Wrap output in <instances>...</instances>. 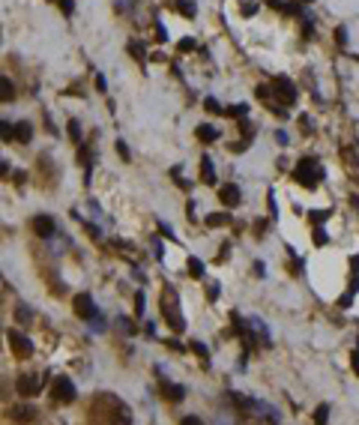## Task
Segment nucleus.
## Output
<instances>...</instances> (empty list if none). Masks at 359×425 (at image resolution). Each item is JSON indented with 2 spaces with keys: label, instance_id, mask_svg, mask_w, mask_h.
Returning a JSON list of instances; mask_svg holds the SVG:
<instances>
[{
  "label": "nucleus",
  "instance_id": "f257e3e1",
  "mask_svg": "<svg viewBox=\"0 0 359 425\" xmlns=\"http://www.w3.org/2000/svg\"><path fill=\"white\" fill-rule=\"evenodd\" d=\"M294 177L303 183V186H309V189H315L318 183H321V177H324V168L315 162V159H303L300 165H297V171H294Z\"/></svg>",
  "mask_w": 359,
  "mask_h": 425
},
{
  "label": "nucleus",
  "instance_id": "f03ea898",
  "mask_svg": "<svg viewBox=\"0 0 359 425\" xmlns=\"http://www.w3.org/2000/svg\"><path fill=\"white\" fill-rule=\"evenodd\" d=\"M75 396H78V393H75V387H72L69 378H57V381H54V399H57L60 405H72Z\"/></svg>",
  "mask_w": 359,
  "mask_h": 425
},
{
  "label": "nucleus",
  "instance_id": "7ed1b4c3",
  "mask_svg": "<svg viewBox=\"0 0 359 425\" xmlns=\"http://www.w3.org/2000/svg\"><path fill=\"white\" fill-rule=\"evenodd\" d=\"M72 306H75V315L78 318H84V321H93L96 318V306H93V297L90 294H78Z\"/></svg>",
  "mask_w": 359,
  "mask_h": 425
},
{
  "label": "nucleus",
  "instance_id": "20e7f679",
  "mask_svg": "<svg viewBox=\"0 0 359 425\" xmlns=\"http://www.w3.org/2000/svg\"><path fill=\"white\" fill-rule=\"evenodd\" d=\"M6 339H9V348H12L18 357H30V354H33V342H30V339H24L21 333L9 330V333H6Z\"/></svg>",
  "mask_w": 359,
  "mask_h": 425
},
{
  "label": "nucleus",
  "instance_id": "39448f33",
  "mask_svg": "<svg viewBox=\"0 0 359 425\" xmlns=\"http://www.w3.org/2000/svg\"><path fill=\"white\" fill-rule=\"evenodd\" d=\"M33 231H36V237L51 240V237H54V219H51V216H36V219H33Z\"/></svg>",
  "mask_w": 359,
  "mask_h": 425
},
{
  "label": "nucleus",
  "instance_id": "423d86ee",
  "mask_svg": "<svg viewBox=\"0 0 359 425\" xmlns=\"http://www.w3.org/2000/svg\"><path fill=\"white\" fill-rule=\"evenodd\" d=\"M39 378L36 375H24V378H18V384H15V390L21 393V396H36L39 393Z\"/></svg>",
  "mask_w": 359,
  "mask_h": 425
},
{
  "label": "nucleus",
  "instance_id": "0eeeda50",
  "mask_svg": "<svg viewBox=\"0 0 359 425\" xmlns=\"http://www.w3.org/2000/svg\"><path fill=\"white\" fill-rule=\"evenodd\" d=\"M219 198H222V204H228V207H237V204L243 201V195H240V189H237L234 183H228L225 189H219Z\"/></svg>",
  "mask_w": 359,
  "mask_h": 425
},
{
  "label": "nucleus",
  "instance_id": "6e6552de",
  "mask_svg": "<svg viewBox=\"0 0 359 425\" xmlns=\"http://www.w3.org/2000/svg\"><path fill=\"white\" fill-rule=\"evenodd\" d=\"M276 90H279V96L291 105L294 99H297V90H294V84L288 81V78H276Z\"/></svg>",
  "mask_w": 359,
  "mask_h": 425
},
{
  "label": "nucleus",
  "instance_id": "1a4fd4ad",
  "mask_svg": "<svg viewBox=\"0 0 359 425\" xmlns=\"http://www.w3.org/2000/svg\"><path fill=\"white\" fill-rule=\"evenodd\" d=\"M162 396H165V399H171V402H180V399L186 396V390H183V387H177V384L162 381Z\"/></svg>",
  "mask_w": 359,
  "mask_h": 425
},
{
  "label": "nucleus",
  "instance_id": "9d476101",
  "mask_svg": "<svg viewBox=\"0 0 359 425\" xmlns=\"http://www.w3.org/2000/svg\"><path fill=\"white\" fill-rule=\"evenodd\" d=\"M30 135H33L30 123H18V126H15V132H12V138H15V141H21V144H27V141H30Z\"/></svg>",
  "mask_w": 359,
  "mask_h": 425
},
{
  "label": "nucleus",
  "instance_id": "9b49d317",
  "mask_svg": "<svg viewBox=\"0 0 359 425\" xmlns=\"http://www.w3.org/2000/svg\"><path fill=\"white\" fill-rule=\"evenodd\" d=\"M198 138H201V141H216V138H219V129H216V126L201 123V126H198Z\"/></svg>",
  "mask_w": 359,
  "mask_h": 425
},
{
  "label": "nucleus",
  "instance_id": "f8f14e48",
  "mask_svg": "<svg viewBox=\"0 0 359 425\" xmlns=\"http://www.w3.org/2000/svg\"><path fill=\"white\" fill-rule=\"evenodd\" d=\"M33 417H36V414H33V408H24V405L12 411V420H15V423H30Z\"/></svg>",
  "mask_w": 359,
  "mask_h": 425
},
{
  "label": "nucleus",
  "instance_id": "ddd939ff",
  "mask_svg": "<svg viewBox=\"0 0 359 425\" xmlns=\"http://www.w3.org/2000/svg\"><path fill=\"white\" fill-rule=\"evenodd\" d=\"M12 96H15L12 81H9V78H0V99H3V102H12Z\"/></svg>",
  "mask_w": 359,
  "mask_h": 425
},
{
  "label": "nucleus",
  "instance_id": "4468645a",
  "mask_svg": "<svg viewBox=\"0 0 359 425\" xmlns=\"http://www.w3.org/2000/svg\"><path fill=\"white\" fill-rule=\"evenodd\" d=\"M201 177H204L207 183H216V171H213V162H210L207 156L201 159Z\"/></svg>",
  "mask_w": 359,
  "mask_h": 425
},
{
  "label": "nucleus",
  "instance_id": "2eb2a0df",
  "mask_svg": "<svg viewBox=\"0 0 359 425\" xmlns=\"http://www.w3.org/2000/svg\"><path fill=\"white\" fill-rule=\"evenodd\" d=\"M189 276L192 279H204V261L201 258H189Z\"/></svg>",
  "mask_w": 359,
  "mask_h": 425
},
{
  "label": "nucleus",
  "instance_id": "dca6fc26",
  "mask_svg": "<svg viewBox=\"0 0 359 425\" xmlns=\"http://www.w3.org/2000/svg\"><path fill=\"white\" fill-rule=\"evenodd\" d=\"M192 351L201 357V363L204 366H210V351H207V345H201V342H192Z\"/></svg>",
  "mask_w": 359,
  "mask_h": 425
},
{
  "label": "nucleus",
  "instance_id": "f3484780",
  "mask_svg": "<svg viewBox=\"0 0 359 425\" xmlns=\"http://www.w3.org/2000/svg\"><path fill=\"white\" fill-rule=\"evenodd\" d=\"M228 222V213H213V216H207V225L210 228H219V225H225Z\"/></svg>",
  "mask_w": 359,
  "mask_h": 425
},
{
  "label": "nucleus",
  "instance_id": "a211bd4d",
  "mask_svg": "<svg viewBox=\"0 0 359 425\" xmlns=\"http://www.w3.org/2000/svg\"><path fill=\"white\" fill-rule=\"evenodd\" d=\"M327 420H330V408H327V405H321V408L315 411V423H318V425H324Z\"/></svg>",
  "mask_w": 359,
  "mask_h": 425
},
{
  "label": "nucleus",
  "instance_id": "6ab92c4d",
  "mask_svg": "<svg viewBox=\"0 0 359 425\" xmlns=\"http://www.w3.org/2000/svg\"><path fill=\"white\" fill-rule=\"evenodd\" d=\"M129 54H135L138 60H144V48H141V42H129Z\"/></svg>",
  "mask_w": 359,
  "mask_h": 425
},
{
  "label": "nucleus",
  "instance_id": "aec40b11",
  "mask_svg": "<svg viewBox=\"0 0 359 425\" xmlns=\"http://www.w3.org/2000/svg\"><path fill=\"white\" fill-rule=\"evenodd\" d=\"M69 135H72V141H78V138H81V126H78V120H69Z\"/></svg>",
  "mask_w": 359,
  "mask_h": 425
},
{
  "label": "nucleus",
  "instance_id": "412c9836",
  "mask_svg": "<svg viewBox=\"0 0 359 425\" xmlns=\"http://www.w3.org/2000/svg\"><path fill=\"white\" fill-rule=\"evenodd\" d=\"M327 231H321V228H315V246H327Z\"/></svg>",
  "mask_w": 359,
  "mask_h": 425
},
{
  "label": "nucleus",
  "instance_id": "4be33fe9",
  "mask_svg": "<svg viewBox=\"0 0 359 425\" xmlns=\"http://www.w3.org/2000/svg\"><path fill=\"white\" fill-rule=\"evenodd\" d=\"M144 306H147L144 294H135V315H144Z\"/></svg>",
  "mask_w": 359,
  "mask_h": 425
},
{
  "label": "nucleus",
  "instance_id": "5701e85b",
  "mask_svg": "<svg viewBox=\"0 0 359 425\" xmlns=\"http://www.w3.org/2000/svg\"><path fill=\"white\" fill-rule=\"evenodd\" d=\"M327 216H330L327 210H312V219H315L318 225H321V222H327Z\"/></svg>",
  "mask_w": 359,
  "mask_h": 425
},
{
  "label": "nucleus",
  "instance_id": "b1692460",
  "mask_svg": "<svg viewBox=\"0 0 359 425\" xmlns=\"http://www.w3.org/2000/svg\"><path fill=\"white\" fill-rule=\"evenodd\" d=\"M117 153H120V159H129V147L123 141H117Z\"/></svg>",
  "mask_w": 359,
  "mask_h": 425
},
{
  "label": "nucleus",
  "instance_id": "393cba45",
  "mask_svg": "<svg viewBox=\"0 0 359 425\" xmlns=\"http://www.w3.org/2000/svg\"><path fill=\"white\" fill-rule=\"evenodd\" d=\"M180 425H204V423H201L198 417H183V420H180Z\"/></svg>",
  "mask_w": 359,
  "mask_h": 425
},
{
  "label": "nucleus",
  "instance_id": "a878e982",
  "mask_svg": "<svg viewBox=\"0 0 359 425\" xmlns=\"http://www.w3.org/2000/svg\"><path fill=\"white\" fill-rule=\"evenodd\" d=\"M177 9H183L186 15H192V12H195V6H192V3H177Z\"/></svg>",
  "mask_w": 359,
  "mask_h": 425
},
{
  "label": "nucleus",
  "instance_id": "bb28decb",
  "mask_svg": "<svg viewBox=\"0 0 359 425\" xmlns=\"http://www.w3.org/2000/svg\"><path fill=\"white\" fill-rule=\"evenodd\" d=\"M180 48H183V51H192V48H195V42H192V39H180Z\"/></svg>",
  "mask_w": 359,
  "mask_h": 425
},
{
  "label": "nucleus",
  "instance_id": "cd10ccee",
  "mask_svg": "<svg viewBox=\"0 0 359 425\" xmlns=\"http://www.w3.org/2000/svg\"><path fill=\"white\" fill-rule=\"evenodd\" d=\"M219 297V282H210V300H216Z\"/></svg>",
  "mask_w": 359,
  "mask_h": 425
},
{
  "label": "nucleus",
  "instance_id": "c85d7f7f",
  "mask_svg": "<svg viewBox=\"0 0 359 425\" xmlns=\"http://www.w3.org/2000/svg\"><path fill=\"white\" fill-rule=\"evenodd\" d=\"M345 36H348V33H345V27H339V30H336V39H339V45H345Z\"/></svg>",
  "mask_w": 359,
  "mask_h": 425
},
{
  "label": "nucleus",
  "instance_id": "c756f323",
  "mask_svg": "<svg viewBox=\"0 0 359 425\" xmlns=\"http://www.w3.org/2000/svg\"><path fill=\"white\" fill-rule=\"evenodd\" d=\"M354 369H357V375H359V351L354 354Z\"/></svg>",
  "mask_w": 359,
  "mask_h": 425
},
{
  "label": "nucleus",
  "instance_id": "7c9ffc66",
  "mask_svg": "<svg viewBox=\"0 0 359 425\" xmlns=\"http://www.w3.org/2000/svg\"><path fill=\"white\" fill-rule=\"evenodd\" d=\"M351 261H354V270H359V255H354Z\"/></svg>",
  "mask_w": 359,
  "mask_h": 425
}]
</instances>
